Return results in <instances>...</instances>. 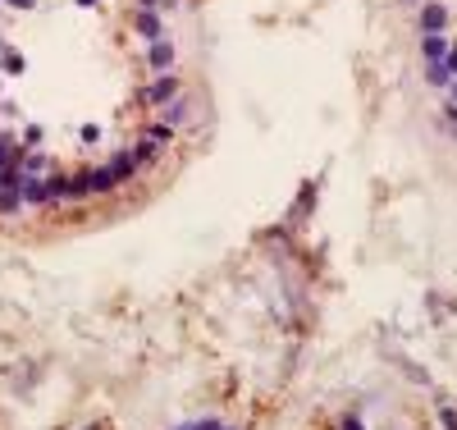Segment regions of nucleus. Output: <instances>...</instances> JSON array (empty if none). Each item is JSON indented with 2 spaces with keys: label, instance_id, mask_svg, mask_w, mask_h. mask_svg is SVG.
Segmentation results:
<instances>
[{
  "label": "nucleus",
  "instance_id": "5",
  "mask_svg": "<svg viewBox=\"0 0 457 430\" xmlns=\"http://www.w3.org/2000/svg\"><path fill=\"white\" fill-rule=\"evenodd\" d=\"M138 37H142V42H160V18H155L151 9H142V14H138Z\"/></svg>",
  "mask_w": 457,
  "mask_h": 430
},
{
  "label": "nucleus",
  "instance_id": "8",
  "mask_svg": "<svg viewBox=\"0 0 457 430\" xmlns=\"http://www.w3.org/2000/svg\"><path fill=\"white\" fill-rule=\"evenodd\" d=\"M147 142H155V146L170 142V124H151V129H147Z\"/></svg>",
  "mask_w": 457,
  "mask_h": 430
},
{
  "label": "nucleus",
  "instance_id": "10",
  "mask_svg": "<svg viewBox=\"0 0 457 430\" xmlns=\"http://www.w3.org/2000/svg\"><path fill=\"white\" fill-rule=\"evenodd\" d=\"M439 69L449 74V78H457V51H449V55H444V60H439Z\"/></svg>",
  "mask_w": 457,
  "mask_h": 430
},
{
  "label": "nucleus",
  "instance_id": "12",
  "mask_svg": "<svg viewBox=\"0 0 457 430\" xmlns=\"http://www.w3.org/2000/svg\"><path fill=\"white\" fill-rule=\"evenodd\" d=\"M439 422L449 426V430H457V412H453V407H439Z\"/></svg>",
  "mask_w": 457,
  "mask_h": 430
},
{
  "label": "nucleus",
  "instance_id": "7",
  "mask_svg": "<svg viewBox=\"0 0 457 430\" xmlns=\"http://www.w3.org/2000/svg\"><path fill=\"white\" fill-rule=\"evenodd\" d=\"M183 120H188V101L174 96V101H170V129H174V124H183Z\"/></svg>",
  "mask_w": 457,
  "mask_h": 430
},
{
  "label": "nucleus",
  "instance_id": "6",
  "mask_svg": "<svg viewBox=\"0 0 457 430\" xmlns=\"http://www.w3.org/2000/svg\"><path fill=\"white\" fill-rule=\"evenodd\" d=\"M14 156H18L14 138H5V133H0V174H9V170H14Z\"/></svg>",
  "mask_w": 457,
  "mask_h": 430
},
{
  "label": "nucleus",
  "instance_id": "17",
  "mask_svg": "<svg viewBox=\"0 0 457 430\" xmlns=\"http://www.w3.org/2000/svg\"><path fill=\"white\" fill-rule=\"evenodd\" d=\"M0 55H5V42H0Z\"/></svg>",
  "mask_w": 457,
  "mask_h": 430
},
{
  "label": "nucleus",
  "instance_id": "15",
  "mask_svg": "<svg viewBox=\"0 0 457 430\" xmlns=\"http://www.w3.org/2000/svg\"><path fill=\"white\" fill-rule=\"evenodd\" d=\"M147 5H165V0H142V9H147Z\"/></svg>",
  "mask_w": 457,
  "mask_h": 430
},
{
  "label": "nucleus",
  "instance_id": "9",
  "mask_svg": "<svg viewBox=\"0 0 457 430\" xmlns=\"http://www.w3.org/2000/svg\"><path fill=\"white\" fill-rule=\"evenodd\" d=\"M5 74H23V55L18 51H5Z\"/></svg>",
  "mask_w": 457,
  "mask_h": 430
},
{
  "label": "nucleus",
  "instance_id": "11",
  "mask_svg": "<svg viewBox=\"0 0 457 430\" xmlns=\"http://www.w3.org/2000/svg\"><path fill=\"white\" fill-rule=\"evenodd\" d=\"M37 142H42V129H28L23 133V146H28V151H37Z\"/></svg>",
  "mask_w": 457,
  "mask_h": 430
},
{
  "label": "nucleus",
  "instance_id": "16",
  "mask_svg": "<svg viewBox=\"0 0 457 430\" xmlns=\"http://www.w3.org/2000/svg\"><path fill=\"white\" fill-rule=\"evenodd\" d=\"M78 5H83V9H92V5H96V0H78Z\"/></svg>",
  "mask_w": 457,
  "mask_h": 430
},
{
  "label": "nucleus",
  "instance_id": "2",
  "mask_svg": "<svg viewBox=\"0 0 457 430\" xmlns=\"http://www.w3.org/2000/svg\"><path fill=\"white\" fill-rule=\"evenodd\" d=\"M444 23H449V9H444L439 0H430V5L421 9V28L425 33H444Z\"/></svg>",
  "mask_w": 457,
  "mask_h": 430
},
{
  "label": "nucleus",
  "instance_id": "4",
  "mask_svg": "<svg viewBox=\"0 0 457 430\" xmlns=\"http://www.w3.org/2000/svg\"><path fill=\"white\" fill-rule=\"evenodd\" d=\"M147 64H151V69H170V64H174V46L170 42H151Z\"/></svg>",
  "mask_w": 457,
  "mask_h": 430
},
{
  "label": "nucleus",
  "instance_id": "1",
  "mask_svg": "<svg viewBox=\"0 0 457 430\" xmlns=\"http://www.w3.org/2000/svg\"><path fill=\"white\" fill-rule=\"evenodd\" d=\"M174 96H179V78H160V83H151L147 92H142V101L160 105V101H174Z\"/></svg>",
  "mask_w": 457,
  "mask_h": 430
},
{
  "label": "nucleus",
  "instance_id": "3",
  "mask_svg": "<svg viewBox=\"0 0 457 430\" xmlns=\"http://www.w3.org/2000/svg\"><path fill=\"white\" fill-rule=\"evenodd\" d=\"M421 55L430 64H439L444 55H449V42H444V33H425V42H421Z\"/></svg>",
  "mask_w": 457,
  "mask_h": 430
},
{
  "label": "nucleus",
  "instance_id": "18",
  "mask_svg": "<svg viewBox=\"0 0 457 430\" xmlns=\"http://www.w3.org/2000/svg\"><path fill=\"white\" fill-rule=\"evenodd\" d=\"M179 430H192V426H179Z\"/></svg>",
  "mask_w": 457,
  "mask_h": 430
},
{
  "label": "nucleus",
  "instance_id": "13",
  "mask_svg": "<svg viewBox=\"0 0 457 430\" xmlns=\"http://www.w3.org/2000/svg\"><path fill=\"white\" fill-rule=\"evenodd\" d=\"M343 430H362V417H352V412H348V417H343Z\"/></svg>",
  "mask_w": 457,
  "mask_h": 430
},
{
  "label": "nucleus",
  "instance_id": "14",
  "mask_svg": "<svg viewBox=\"0 0 457 430\" xmlns=\"http://www.w3.org/2000/svg\"><path fill=\"white\" fill-rule=\"evenodd\" d=\"M192 430H225L220 422H201V426H192Z\"/></svg>",
  "mask_w": 457,
  "mask_h": 430
}]
</instances>
